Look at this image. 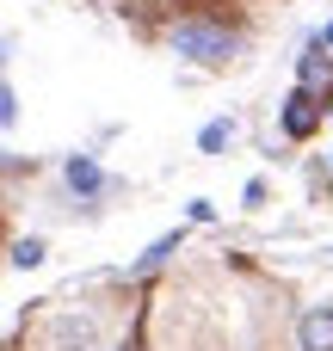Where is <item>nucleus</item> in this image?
Wrapping results in <instances>:
<instances>
[{
    "label": "nucleus",
    "instance_id": "f257e3e1",
    "mask_svg": "<svg viewBox=\"0 0 333 351\" xmlns=\"http://www.w3.org/2000/svg\"><path fill=\"white\" fill-rule=\"evenodd\" d=\"M167 49H173L179 62L222 68V62H235L241 31H235V25H222V19H210V12H185V19H173V25H167Z\"/></svg>",
    "mask_w": 333,
    "mask_h": 351
},
{
    "label": "nucleus",
    "instance_id": "f03ea898",
    "mask_svg": "<svg viewBox=\"0 0 333 351\" xmlns=\"http://www.w3.org/2000/svg\"><path fill=\"white\" fill-rule=\"evenodd\" d=\"M37 346L43 351H105V333H99V315H87V308H56V315H43Z\"/></svg>",
    "mask_w": 333,
    "mask_h": 351
},
{
    "label": "nucleus",
    "instance_id": "7ed1b4c3",
    "mask_svg": "<svg viewBox=\"0 0 333 351\" xmlns=\"http://www.w3.org/2000/svg\"><path fill=\"white\" fill-rule=\"evenodd\" d=\"M328 123V99H315V93H284V105H278V130L290 136V142H309L315 130Z\"/></svg>",
    "mask_w": 333,
    "mask_h": 351
},
{
    "label": "nucleus",
    "instance_id": "20e7f679",
    "mask_svg": "<svg viewBox=\"0 0 333 351\" xmlns=\"http://www.w3.org/2000/svg\"><path fill=\"white\" fill-rule=\"evenodd\" d=\"M297 351H333V302H315L297 315Z\"/></svg>",
    "mask_w": 333,
    "mask_h": 351
},
{
    "label": "nucleus",
    "instance_id": "39448f33",
    "mask_svg": "<svg viewBox=\"0 0 333 351\" xmlns=\"http://www.w3.org/2000/svg\"><path fill=\"white\" fill-rule=\"evenodd\" d=\"M297 86L315 93V99H333V56H321V43L297 56Z\"/></svg>",
    "mask_w": 333,
    "mask_h": 351
},
{
    "label": "nucleus",
    "instance_id": "423d86ee",
    "mask_svg": "<svg viewBox=\"0 0 333 351\" xmlns=\"http://www.w3.org/2000/svg\"><path fill=\"white\" fill-rule=\"evenodd\" d=\"M62 179H68L74 197H99V191H105V167H99L93 154H68V160H62Z\"/></svg>",
    "mask_w": 333,
    "mask_h": 351
},
{
    "label": "nucleus",
    "instance_id": "0eeeda50",
    "mask_svg": "<svg viewBox=\"0 0 333 351\" xmlns=\"http://www.w3.org/2000/svg\"><path fill=\"white\" fill-rule=\"evenodd\" d=\"M179 247H185V228H173V234H161V241H154V247H148V253H142V259L130 265V278H148V271H161V265H167V259H173Z\"/></svg>",
    "mask_w": 333,
    "mask_h": 351
},
{
    "label": "nucleus",
    "instance_id": "6e6552de",
    "mask_svg": "<svg viewBox=\"0 0 333 351\" xmlns=\"http://www.w3.org/2000/svg\"><path fill=\"white\" fill-rule=\"evenodd\" d=\"M229 142H235V117H210V123L198 130V148H204V154H222Z\"/></svg>",
    "mask_w": 333,
    "mask_h": 351
},
{
    "label": "nucleus",
    "instance_id": "1a4fd4ad",
    "mask_svg": "<svg viewBox=\"0 0 333 351\" xmlns=\"http://www.w3.org/2000/svg\"><path fill=\"white\" fill-rule=\"evenodd\" d=\"M43 253H49V247H43L37 234H25V241H12V265H19V271H37V265H43Z\"/></svg>",
    "mask_w": 333,
    "mask_h": 351
},
{
    "label": "nucleus",
    "instance_id": "9d476101",
    "mask_svg": "<svg viewBox=\"0 0 333 351\" xmlns=\"http://www.w3.org/2000/svg\"><path fill=\"white\" fill-rule=\"evenodd\" d=\"M12 123H19V93L0 80V130H12Z\"/></svg>",
    "mask_w": 333,
    "mask_h": 351
},
{
    "label": "nucleus",
    "instance_id": "9b49d317",
    "mask_svg": "<svg viewBox=\"0 0 333 351\" xmlns=\"http://www.w3.org/2000/svg\"><path fill=\"white\" fill-rule=\"evenodd\" d=\"M185 222H198V228L216 222V204H210V197H192V204H185Z\"/></svg>",
    "mask_w": 333,
    "mask_h": 351
},
{
    "label": "nucleus",
    "instance_id": "f8f14e48",
    "mask_svg": "<svg viewBox=\"0 0 333 351\" xmlns=\"http://www.w3.org/2000/svg\"><path fill=\"white\" fill-rule=\"evenodd\" d=\"M241 197H247V210H260V204H266V179H247V191H241Z\"/></svg>",
    "mask_w": 333,
    "mask_h": 351
},
{
    "label": "nucleus",
    "instance_id": "ddd939ff",
    "mask_svg": "<svg viewBox=\"0 0 333 351\" xmlns=\"http://www.w3.org/2000/svg\"><path fill=\"white\" fill-rule=\"evenodd\" d=\"M321 49H333V25H321Z\"/></svg>",
    "mask_w": 333,
    "mask_h": 351
},
{
    "label": "nucleus",
    "instance_id": "4468645a",
    "mask_svg": "<svg viewBox=\"0 0 333 351\" xmlns=\"http://www.w3.org/2000/svg\"><path fill=\"white\" fill-rule=\"evenodd\" d=\"M6 56H12V43H6V37H0V68H6Z\"/></svg>",
    "mask_w": 333,
    "mask_h": 351
}]
</instances>
